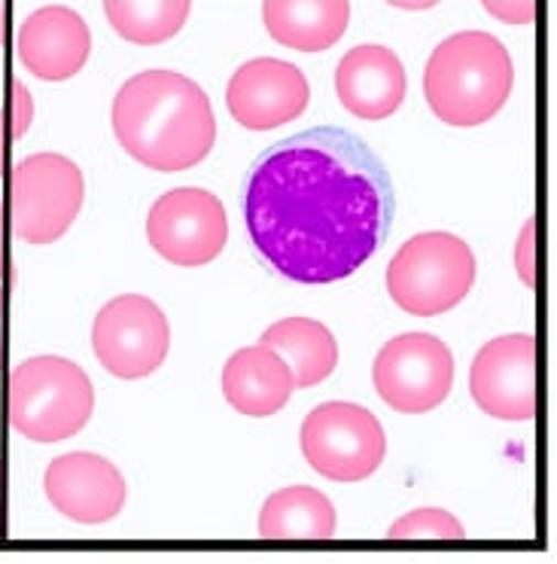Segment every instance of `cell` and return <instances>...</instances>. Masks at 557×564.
<instances>
[{
	"label": "cell",
	"mask_w": 557,
	"mask_h": 564,
	"mask_svg": "<svg viewBox=\"0 0 557 564\" xmlns=\"http://www.w3.org/2000/svg\"><path fill=\"white\" fill-rule=\"evenodd\" d=\"M3 132H7V126H3V113H0V171H3Z\"/></svg>",
	"instance_id": "cell-29"
},
{
	"label": "cell",
	"mask_w": 557,
	"mask_h": 564,
	"mask_svg": "<svg viewBox=\"0 0 557 564\" xmlns=\"http://www.w3.org/2000/svg\"><path fill=\"white\" fill-rule=\"evenodd\" d=\"M43 491L55 510L79 525H101L125 507V479L113 460L95 452L55 458L43 476Z\"/></svg>",
	"instance_id": "cell-13"
},
{
	"label": "cell",
	"mask_w": 557,
	"mask_h": 564,
	"mask_svg": "<svg viewBox=\"0 0 557 564\" xmlns=\"http://www.w3.org/2000/svg\"><path fill=\"white\" fill-rule=\"evenodd\" d=\"M533 248H536V220H527L524 224V229H521L518 236V250H515V265H518V278L527 284V288H533L536 284V263H533Z\"/></svg>",
	"instance_id": "cell-23"
},
{
	"label": "cell",
	"mask_w": 557,
	"mask_h": 564,
	"mask_svg": "<svg viewBox=\"0 0 557 564\" xmlns=\"http://www.w3.org/2000/svg\"><path fill=\"white\" fill-rule=\"evenodd\" d=\"M336 93L338 101L353 117L387 119L405 101L408 77H405L400 55L393 50L378 46V43H363V46H353L338 62Z\"/></svg>",
	"instance_id": "cell-15"
},
{
	"label": "cell",
	"mask_w": 557,
	"mask_h": 564,
	"mask_svg": "<svg viewBox=\"0 0 557 564\" xmlns=\"http://www.w3.org/2000/svg\"><path fill=\"white\" fill-rule=\"evenodd\" d=\"M10 101H13V141L15 138H22L28 132V126H31V119H34V101H31V93H28V86L22 79H13L10 83Z\"/></svg>",
	"instance_id": "cell-24"
},
{
	"label": "cell",
	"mask_w": 557,
	"mask_h": 564,
	"mask_svg": "<svg viewBox=\"0 0 557 564\" xmlns=\"http://www.w3.org/2000/svg\"><path fill=\"white\" fill-rule=\"evenodd\" d=\"M296 391L293 369L269 345H250L234 351L222 369V397L229 406L250 419H269L290 403Z\"/></svg>",
	"instance_id": "cell-16"
},
{
	"label": "cell",
	"mask_w": 557,
	"mask_h": 564,
	"mask_svg": "<svg viewBox=\"0 0 557 564\" xmlns=\"http://www.w3.org/2000/svg\"><path fill=\"white\" fill-rule=\"evenodd\" d=\"M262 345L274 348L293 369L296 388H314L338 367L336 336L312 317H286L262 333Z\"/></svg>",
	"instance_id": "cell-19"
},
{
	"label": "cell",
	"mask_w": 557,
	"mask_h": 564,
	"mask_svg": "<svg viewBox=\"0 0 557 564\" xmlns=\"http://www.w3.org/2000/svg\"><path fill=\"white\" fill-rule=\"evenodd\" d=\"M396 196L375 150L336 126L269 147L247 174L244 224L260 257L296 284L360 272L390 236Z\"/></svg>",
	"instance_id": "cell-1"
},
{
	"label": "cell",
	"mask_w": 557,
	"mask_h": 564,
	"mask_svg": "<svg viewBox=\"0 0 557 564\" xmlns=\"http://www.w3.org/2000/svg\"><path fill=\"white\" fill-rule=\"evenodd\" d=\"M193 13V0H105V15L119 37L156 46L177 37Z\"/></svg>",
	"instance_id": "cell-20"
},
{
	"label": "cell",
	"mask_w": 557,
	"mask_h": 564,
	"mask_svg": "<svg viewBox=\"0 0 557 564\" xmlns=\"http://www.w3.org/2000/svg\"><path fill=\"white\" fill-rule=\"evenodd\" d=\"M146 238L168 263L195 269L217 260L229 238V220L222 202L208 189L183 186L171 189L146 217Z\"/></svg>",
	"instance_id": "cell-10"
},
{
	"label": "cell",
	"mask_w": 557,
	"mask_h": 564,
	"mask_svg": "<svg viewBox=\"0 0 557 564\" xmlns=\"http://www.w3.org/2000/svg\"><path fill=\"white\" fill-rule=\"evenodd\" d=\"M336 525L332 500L312 486L274 491L260 512V538L269 543H324L336 538Z\"/></svg>",
	"instance_id": "cell-18"
},
{
	"label": "cell",
	"mask_w": 557,
	"mask_h": 564,
	"mask_svg": "<svg viewBox=\"0 0 557 564\" xmlns=\"http://www.w3.org/2000/svg\"><path fill=\"white\" fill-rule=\"evenodd\" d=\"M372 381L390 409L402 415H424L451 394V348L429 333L396 336L378 351Z\"/></svg>",
	"instance_id": "cell-9"
},
{
	"label": "cell",
	"mask_w": 557,
	"mask_h": 564,
	"mask_svg": "<svg viewBox=\"0 0 557 564\" xmlns=\"http://www.w3.org/2000/svg\"><path fill=\"white\" fill-rule=\"evenodd\" d=\"M262 22L281 46L298 53H324L345 37L350 0H265Z\"/></svg>",
	"instance_id": "cell-17"
},
{
	"label": "cell",
	"mask_w": 557,
	"mask_h": 564,
	"mask_svg": "<svg viewBox=\"0 0 557 564\" xmlns=\"http://www.w3.org/2000/svg\"><path fill=\"white\" fill-rule=\"evenodd\" d=\"M469 394L491 419L531 421L536 415V339L531 333L488 341L469 367Z\"/></svg>",
	"instance_id": "cell-11"
},
{
	"label": "cell",
	"mask_w": 557,
	"mask_h": 564,
	"mask_svg": "<svg viewBox=\"0 0 557 564\" xmlns=\"http://www.w3.org/2000/svg\"><path fill=\"white\" fill-rule=\"evenodd\" d=\"M0 278H3V202H0Z\"/></svg>",
	"instance_id": "cell-26"
},
{
	"label": "cell",
	"mask_w": 557,
	"mask_h": 564,
	"mask_svg": "<svg viewBox=\"0 0 557 564\" xmlns=\"http://www.w3.org/2000/svg\"><path fill=\"white\" fill-rule=\"evenodd\" d=\"M302 455L332 482H360L384 464L387 436L381 421L357 403H324L302 421Z\"/></svg>",
	"instance_id": "cell-6"
},
{
	"label": "cell",
	"mask_w": 557,
	"mask_h": 564,
	"mask_svg": "<svg viewBox=\"0 0 557 564\" xmlns=\"http://www.w3.org/2000/svg\"><path fill=\"white\" fill-rule=\"evenodd\" d=\"M0 360H3V290H0Z\"/></svg>",
	"instance_id": "cell-27"
},
{
	"label": "cell",
	"mask_w": 557,
	"mask_h": 564,
	"mask_svg": "<svg viewBox=\"0 0 557 564\" xmlns=\"http://www.w3.org/2000/svg\"><path fill=\"white\" fill-rule=\"evenodd\" d=\"M479 263L463 238L451 232H421L408 238L387 265V293L402 312L436 317L467 300Z\"/></svg>",
	"instance_id": "cell-5"
},
{
	"label": "cell",
	"mask_w": 557,
	"mask_h": 564,
	"mask_svg": "<svg viewBox=\"0 0 557 564\" xmlns=\"http://www.w3.org/2000/svg\"><path fill=\"white\" fill-rule=\"evenodd\" d=\"M10 196L15 236L28 245H53L79 217L86 181L74 159L34 153L15 165Z\"/></svg>",
	"instance_id": "cell-7"
},
{
	"label": "cell",
	"mask_w": 557,
	"mask_h": 564,
	"mask_svg": "<svg viewBox=\"0 0 557 564\" xmlns=\"http://www.w3.org/2000/svg\"><path fill=\"white\" fill-rule=\"evenodd\" d=\"M512 55L488 31L445 37L424 67L429 110L454 129H476L496 117L512 95Z\"/></svg>",
	"instance_id": "cell-3"
},
{
	"label": "cell",
	"mask_w": 557,
	"mask_h": 564,
	"mask_svg": "<svg viewBox=\"0 0 557 564\" xmlns=\"http://www.w3.org/2000/svg\"><path fill=\"white\" fill-rule=\"evenodd\" d=\"M481 3L493 19L509 25H531L536 19V0H481Z\"/></svg>",
	"instance_id": "cell-22"
},
{
	"label": "cell",
	"mask_w": 557,
	"mask_h": 564,
	"mask_svg": "<svg viewBox=\"0 0 557 564\" xmlns=\"http://www.w3.org/2000/svg\"><path fill=\"white\" fill-rule=\"evenodd\" d=\"M3 25H7V10H3V0H0V43H3V37H7Z\"/></svg>",
	"instance_id": "cell-28"
},
{
	"label": "cell",
	"mask_w": 557,
	"mask_h": 564,
	"mask_svg": "<svg viewBox=\"0 0 557 564\" xmlns=\"http://www.w3.org/2000/svg\"><path fill=\"white\" fill-rule=\"evenodd\" d=\"M393 7H400V10H429L436 0H390Z\"/></svg>",
	"instance_id": "cell-25"
},
{
	"label": "cell",
	"mask_w": 557,
	"mask_h": 564,
	"mask_svg": "<svg viewBox=\"0 0 557 564\" xmlns=\"http://www.w3.org/2000/svg\"><path fill=\"white\" fill-rule=\"evenodd\" d=\"M95 412V388L86 369L55 355L19 364L7 388V419L31 443H62L77 436Z\"/></svg>",
	"instance_id": "cell-4"
},
{
	"label": "cell",
	"mask_w": 557,
	"mask_h": 564,
	"mask_svg": "<svg viewBox=\"0 0 557 564\" xmlns=\"http://www.w3.org/2000/svg\"><path fill=\"white\" fill-rule=\"evenodd\" d=\"M91 348L101 367L117 379L153 376L171 348V327L165 312L141 293L110 300L95 317Z\"/></svg>",
	"instance_id": "cell-8"
},
{
	"label": "cell",
	"mask_w": 557,
	"mask_h": 564,
	"mask_svg": "<svg viewBox=\"0 0 557 564\" xmlns=\"http://www.w3.org/2000/svg\"><path fill=\"white\" fill-rule=\"evenodd\" d=\"M89 55L91 28L70 7H40L19 28V62L43 83H65L77 77Z\"/></svg>",
	"instance_id": "cell-14"
},
{
	"label": "cell",
	"mask_w": 557,
	"mask_h": 564,
	"mask_svg": "<svg viewBox=\"0 0 557 564\" xmlns=\"http://www.w3.org/2000/svg\"><path fill=\"white\" fill-rule=\"evenodd\" d=\"M312 105V83L290 62L253 58L232 74L226 107L238 126L250 132H272L298 119Z\"/></svg>",
	"instance_id": "cell-12"
},
{
	"label": "cell",
	"mask_w": 557,
	"mask_h": 564,
	"mask_svg": "<svg viewBox=\"0 0 557 564\" xmlns=\"http://www.w3.org/2000/svg\"><path fill=\"white\" fill-rule=\"evenodd\" d=\"M113 132L146 169H195L217 144V117L205 89L177 70H143L113 98Z\"/></svg>",
	"instance_id": "cell-2"
},
{
	"label": "cell",
	"mask_w": 557,
	"mask_h": 564,
	"mask_svg": "<svg viewBox=\"0 0 557 564\" xmlns=\"http://www.w3.org/2000/svg\"><path fill=\"white\" fill-rule=\"evenodd\" d=\"M387 538L393 543H463L467 531L457 522V516L448 510H415L402 516L396 525L390 528Z\"/></svg>",
	"instance_id": "cell-21"
}]
</instances>
